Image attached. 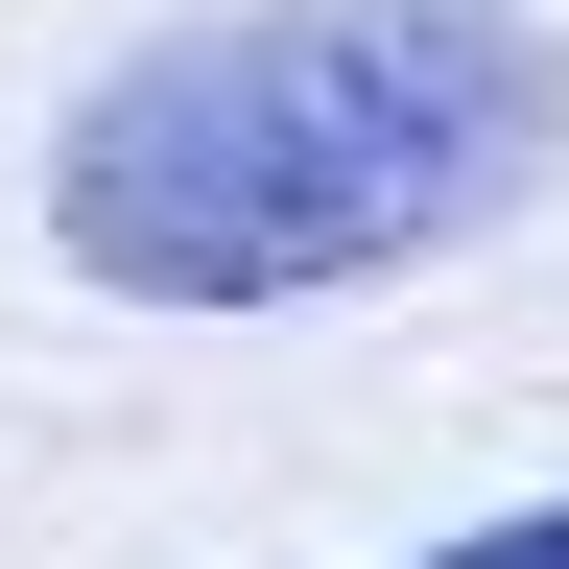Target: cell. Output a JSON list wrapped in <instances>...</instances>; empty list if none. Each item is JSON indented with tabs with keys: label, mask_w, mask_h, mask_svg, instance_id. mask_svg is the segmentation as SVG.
Segmentation results:
<instances>
[{
	"label": "cell",
	"mask_w": 569,
	"mask_h": 569,
	"mask_svg": "<svg viewBox=\"0 0 569 569\" xmlns=\"http://www.w3.org/2000/svg\"><path fill=\"white\" fill-rule=\"evenodd\" d=\"M546 142H569V71L522 0H238L71 119L48 238L119 309H284V284H380L522 213Z\"/></svg>",
	"instance_id": "1"
},
{
	"label": "cell",
	"mask_w": 569,
	"mask_h": 569,
	"mask_svg": "<svg viewBox=\"0 0 569 569\" xmlns=\"http://www.w3.org/2000/svg\"><path fill=\"white\" fill-rule=\"evenodd\" d=\"M427 569H569V498H522V522H475V546H427Z\"/></svg>",
	"instance_id": "2"
}]
</instances>
